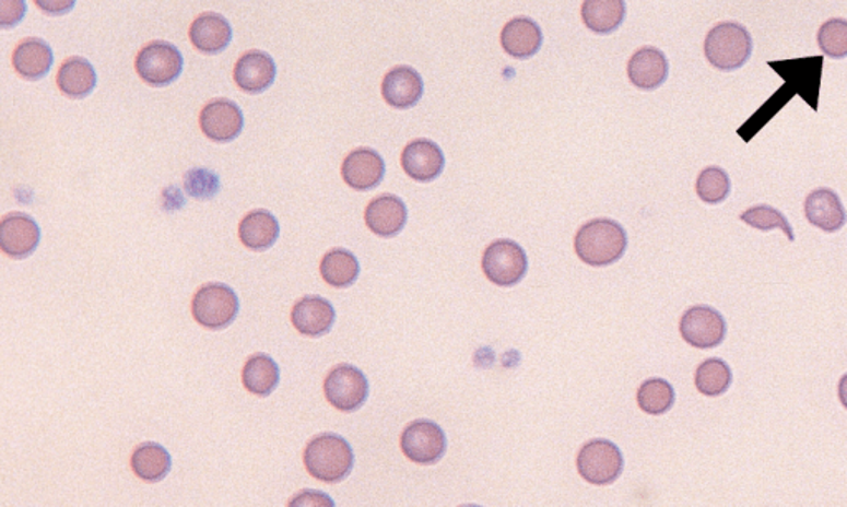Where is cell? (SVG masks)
<instances>
[{
  "label": "cell",
  "instance_id": "74e56055",
  "mask_svg": "<svg viewBox=\"0 0 847 507\" xmlns=\"http://www.w3.org/2000/svg\"><path fill=\"white\" fill-rule=\"evenodd\" d=\"M289 504L290 506H334L333 499H330L327 494L315 493V491L299 493L298 496L293 497Z\"/></svg>",
  "mask_w": 847,
  "mask_h": 507
},
{
  "label": "cell",
  "instance_id": "f546056e",
  "mask_svg": "<svg viewBox=\"0 0 847 507\" xmlns=\"http://www.w3.org/2000/svg\"><path fill=\"white\" fill-rule=\"evenodd\" d=\"M732 370L721 358H707L695 373V387L705 397H720L732 386Z\"/></svg>",
  "mask_w": 847,
  "mask_h": 507
},
{
  "label": "cell",
  "instance_id": "4fadbf2b",
  "mask_svg": "<svg viewBox=\"0 0 847 507\" xmlns=\"http://www.w3.org/2000/svg\"><path fill=\"white\" fill-rule=\"evenodd\" d=\"M401 166L415 182H433L443 174L446 160L443 150L430 139H415L402 151Z\"/></svg>",
  "mask_w": 847,
  "mask_h": 507
},
{
  "label": "cell",
  "instance_id": "6da1fadb",
  "mask_svg": "<svg viewBox=\"0 0 847 507\" xmlns=\"http://www.w3.org/2000/svg\"><path fill=\"white\" fill-rule=\"evenodd\" d=\"M626 248V231L610 219L588 222L575 237L576 255L589 267H610L624 257Z\"/></svg>",
  "mask_w": 847,
  "mask_h": 507
},
{
  "label": "cell",
  "instance_id": "5b68a950",
  "mask_svg": "<svg viewBox=\"0 0 847 507\" xmlns=\"http://www.w3.org/2000/svg\"><path fill=\"white\" fill-rule=\"evenodd\" d=\"M137 73L144 83L154 89L170 85L179 79L185 68V58L167 42H151L141 48L134 61Z\"/></svg>",
  "mask_w": 847,
  "mask_h": 507
},
{
  "label": "cell",
  "instance_id": "9c48e42d",
  "mask_svg": "<svg viewBox=\"0 0 847 507\" xmlns=\"http://www.w3.org/2000/svg\"><path fill=\"white\" fill-rule=\"evenodd\" d=\"M323 390L325 397L334 409L351 413L365 405L369 396V384L360 369L343 364L328 374Z\"/></svg>",
  "mask_w": 847,
  "mask_h": 507
},
{
  "label": "cell",
  "instance_id": "ffe728a7",
  "mask_svg": "<svg viewBox=\"0 0 847 507\" xmlns=\"http://www.w3.org/2000/svg\"><path fill=\"white\" fill-rule=\"evenodd\" d=\"M383 98L396 109H408L417 105L424 93V82L411 67H396L386 73L381 85Z\"/></svg>",
  "mask_w": 847,
  "mask_h": 507
},
{
  "label": "cell",
  "instance_id": "603a6c76",
  "mask_svg": "<svg viewBox=\"0 0 847 507\" xmlns=\"http://www.w3.org/2000/svg\"><path fill=\"white\" fill-rule=\"evenodd\" d=\"M12 64L17 75L25 80H42L48 75L54 64V51L47 42L40 38H25L15 47Z\"/></svg>",
  "mask_w": 847,
  "mask_h": 507
},
{
  "label": "cell",
  "instance_id": "f35d334b",
  "mask_svg": "<svg viewBox=\"0 0 847 507\" xmlns=\"http://www.w3.org/2000/svg\"><path fill=\"white\" fill-rule=\"evenodd\" d=\"M837 393H839L840 403H843L844 409L847 410V374H844L843 379L839 380Z\"/></svg>",
  "mask_w": 847,
  "mask_h": 507
},
{
  "label": "cell",
  "instance_id": "5bb4252c",
  "mask_svg": "<svg viewBox=\"0 0 847 507\" xmlns=\"http://www.w3.org/2000/svg\"><path fill=\"white\" fill-rule=\"evenodd\" d=\"M385 160L369 148L354 150L353 153L348 154L341 166V176L346 186L360 192L378 187L385 179Z\"/></svg>",
  "mask_w": 847,
  "mask_h": 507
},
{
  "label": "cell",
  "instance_id": "3957f363",
  "mask_svg": "<svg viewBox=\"0 0 847 507\" xmlns=\"http://www.w3.org/2000/svg\"><path fill=\"white\" fill-rule=\"evenodd\" d=\"M704 54L708 63L717 70H739L752 58V35L742 24L721 22L705 37Z\"/></svg>",
  "mask_w": 847,
  "mask_h": 507
},
{
  "label": "cell",
  "instance_id": "d4e9b609",
  "mask_svg": "<svg viewBox=\"0 0 847 507\" xmlns=\"http://www.w3.org/2000/svg\"><path fill=\"white\" fill-rule=\"evenodd\" d=\"M96 71L86 58L72 57L63 61L57 73L58 90L69 98L80 99L93 93Z\"/></svg>",
  "mask_w": 847,
  "mask_h": 507
},
{
  "label": "cell",
  "instance_id": "277c9868",
  "mask_svg": "<svg viewBox=\"0 0 847 507\" xmlns=\"http://www.w3.org/2000/svg\"><path fill=\"white\" fill-rule=\"evenodd\" d=\"M238 298L232 287L222 283L205 284L192 299V316L202 328L221 331L235 321Z\"/></svg>",
  "mask_w": 847,
  "mask_h": 507
},
{
  "label": "cell",
  "instance_id": "7c38bea8",
  "mask_svg": "<svg viewBox=\"0 0 847 507\" xmlns=\"http://www.w3.org/2000/svg\"><path fill=\"white\" fill-rule=\"evenodd\" d=\"M244 113L237 103L219 98L208 103L199 116L205 138L214 142H231L244 131Z\"/></svg>",
  "mask_w": 847,
  "mask_h": 507
},
{
  "label": "cell",
  "instance_id": "9a60e30c",
  "mask_svg": "<svg viewBox=\"0 0 847 507\" xmlns=\"http://www.w3.org/2000/svg\"><path fill=\"white\" fill-rule=\"evenodd\" d=\"M275 79V60L266 51H247L235 63L234 80L242 92L259 95L269 90Z\"/></svg>",
  "mask_w": 847,
  "mask_h": 507
},
{
  "label": "cell",
  "instance_id": "484cf974",
  "mask_svg": "<svg viewBox=\"0 0 847 507\" xmlns=\"http://www.w3.org/2000/svg\"><path fill=\"white\" fill-rule=\"evenodd\" d=\"M581 17L586 27L595 34H613L626 19V2L624 0H585Z\"/></svg>",
  "mask_w": 847,
  "mask_h": 507
},
{
  "label": "cell",
  "instance_id": "30bf717a",
  "mask_svg": "<svg viewBox=\"0 0 847 507\" xmlns=\"http://www.w3.org/2000/svg\"><path fill=\"white\" fill-rule=\"evenodd\" d=\"M682 339L692 347L714 349L725 341L727 322L717 309L710 306H694L681 318Z\"/></svg>",
  "mask_w": 847,
  "mask_h": 507
},
{
  "label": "cell",
  "instance_id": "83f0119b",
  "mask_svg": "<svg viewBox=\"0 0 847 507\" xmlns=\"http://www.w3.org/2000/svg\"><path fill=\"white\" fill-rule=\"evenodd\" d=\"M173 461L166 448L157 444H144L134 450L131 468L140 480L157 483L169 474Z\"/></svg>",
  "mask_w": 847,
  "mask_h": 507
},
{
  "label": "cell",
  "instance_id": "4316f807",
  "mask_svg": "<svg viewBox=\"0 0 847 507\" xmlns=\"http://www.w3.org/2000/svg\"><path fill=\"white\" fill-rule=\"evenodd\" d=\"M242 382L252 396L269 397L280 382V369L270 355L256 354L242 370Z\"/></svg>",
  "mask_w": 847,
  "mask_h": 507
},
{
  "label": "cell",
  "instance_id": "e0dca14e",
  "mask_svg": "<svg viewBox=\"0 0 847 507\" xmlns=\"http://www.w3.org/2000/svg\"><path fill=\"white\" fill-rule=\"evenodd\" d=\"M365 221L373 234L392 238L408 224V207L396 196L376 197L366 207Z\"/></svg>",
  "mask_w": 847,
  "mask_h": 507
},
{
  "label": "cell",
  "instance_id": "1f68e13d",
  "mask_svg": "<svg viewBox=\"0 0 847 507\" xmlns=\"http://www.w3.org/2000/svg\"><path fill=\"white\" fill-rule=\"evenodd\" d=\"M695 190H697L698 199L702 202L717 205V203L729 199L732 182H730L729 174L725 173L721 167L711 166L698 174Z\"/></svg>",
  "mask_w": 847,
  "mask_h": 507
},
{
  "label": "cell",
  "instance_id": "d6a6232c",
  "mask_svg": "<svg viewBox=\"0 0 847 507\" xmlns=\"http://www.w3.org/2000/svg\"><path fill=\"white\" fill-rule=\"evenodd\" d=\"M740 221L745 222L749 227L756 228V231L772 232L776 228V231H781L788 240L795 241L793 228H791L790 222L786 221V216L779 210L773 209V207H752V209L746 210V212L740 215Z\"/></svg>",
  "mask_w": 847,
  "mask_h": 507
},
{
  "label": "cell",
  "instance_id": "ba28073f",
  "mask_svg": "<svg viewBox=\"0 0 847 507\" xmlns=\"http://www.w3.org/2000/svg\"><path fill=\"white\" fill-rule=\"evenodd\" d=\"M401 450L412 463H439L447 450L446 433L431 420L409 423L401 435Z\"/></svg>",
  "mask_w": 847,
  "mask_h": 507
},
{
  "label": "cell",
  "instance_id": "2e32d148",
  "mask_svg": "<svg viewBox=\"0 0 847 507\" xmlns=\"http://www.w3.org/2000/svg\"><path fill=\"white\" fill-rule=\"evenodd\" d=\"M337 321L333 305L321 296H305L292 309V325L299 334L320 338L328 334Z\"/></svg>",
  "mask_w": 847,
  "mask_h": 507
},
{
  "label": "cell",
  "instance_id": "8fae6325",
  "mask_svg": "<svg viewBox=\"0 0 847 507\" xmlns=\"http://www.w3.org/2000/svg\"><path fill=\"white\" fill-rule=\"evenodd\" d=\"M40 227L25 213H9L0 222V248L14 260H24L40 244Z\"/></svg>",
  "mask_w": 847,
  "mask_h": 507
},
{
  "label": "cell",
  "instance_id": "8992f818",
  "mask_svg": "<svg viewBox=\"0 0 847 507\" xmlns=\"http://www.w3.org/2000/svg\"><path fill=\"white\" fill-rule=\"evenodd\" d=\"M579 476L595 486H608L621 476L624 458L620 448L610 440H591L579 450L576 460Z\"/></svg>",
  "mask_w": 847,
  "mask_h": 507
},
{
  "label": "cell",
  "instance_id": "d590c367",
  "mask_svg": "<svg viewBox=\"0 0 847 507\" xmlns=\"http://www.w3.org/2000/svg\"><path fill=\"white\" fill-rule=\"evenodd\" d=\"M27 14L25 0H0V25L2 28L17 27Z\"/></svg>",
  "mask_w": 847,
  "mask_h": 507
},
{
  "label": "cell",
  "instance_id": "44dd1931",
  "mask_svg": "<svg viewBox=\"0 0 847 507\" xmlns=\"http://www.w3.org/2000/svg\"><path fill=\"white\" fill-rule=\"evenodd\" d=\"M189 38L202 54L217 55L231 44L232 27L221 14L205 12L192 22Z\"/></svg>",
  "mask_w": 847,
  "mask_h": 507
},
{
  "label": "cell",
  "instance_id": "7a4b0ae2",
  "mask_svg": "<svg viewBox=\"0 0 847 507\" xmlns=\"http://www.w3.org/2000/svg\"><path fill=\"white\" fill-rule=\"evenodd\" d=\"M304 461L310 476L321 483L333 484L350 476L354 467V453L343 437L323 433L308 441Z\"/></svg>",
  "mask_w": 847,
  "mask_h": 507
},
{
  "label": "cell",
  "instance_id": "e575fe53",
  "mask_svg": "<svg viewBox=\"0 0 847 507\" xmlns=\"http://www.w3.org/2000/svg\"><path fill=\"white\" fill-rule=\"evenodd\" d=\"M185 189L192 199H214L221 190V180H219L217 174L212 173V170L195 167L186 173Z\"/></svg>",
  "mask_w": 847,
  "mask_h": 507
},
{
  "label": "cell",
  "instance_id": "8d00e7d4",
  "mask_svg": "<svg viewBox=\"0 0 847 507\" xmlns=\"http://www.w3.org/2000/svg\"><path fill=\"white\" fill-rule=\"evenodd\" d=\"M35 5L47 15H66L75 9L77 0H35Z\"/></svg>",
  "mask_w": 847,
  "mask_h": 507
},
{
  "label": "cell",
  "instance_id": "4dcf8cb0",
  "mask_svg": "<svg viewBox=\"0 0 847 507\" xmlns=\"http://www.w3.org/2000/svg\"><path fill=\"white\" fill-rule=\"evenodd\" d=\"M675 390L668 380L649 379L637 390V405L649 415H663L674 406Z\"/></svg>",
  "mask_w": 847,
  "mask_h": 507
},
{
  "label": "cell",
  "instance_id": "cb8c5ba5",
  "mask_svg": "<svg viewBox=\"0 0 847 507\" xmlns=\"http://www.w3.org/2000/svg\"><path fill=\"white\" fill-rule=\"evenodd\" d=\"M279 221L267 210H254L238 225L242 245L254 251L269 250L279 240Z\"/></svg>",
  "mask_w": 847,
  "mask_h": 507
},
{
  "label": "cell",
  "instance_id": "ac0fdd59",
  "mask_svg": "<svg viewBox=\"0 0 847 507\" xmlns=\"http://www.w3.org/2000/svg\"><path fill=\"white\" fill-rule=\"evenodd\" d=\"M804 215L808 222L816 228L834 234L846 225L847 213L839 196L833 189L821 187L813 190L804 200Z\"/></svg>",
  "mask_w": 847,
  "mask_h": 507
},
{
  "label": "cell",
  "instance_id": "f1b7e54d",
  "mask_svg": "<svg viewBox=\"0 0 847 507\" xmlns=\"http://www.w3.org/2000/svg\"><path fill=\"white\" fill-rule=\"evenodd\" d=\"M360 261L351 251L334 248L325 255L320 264L321 278L333 287H348L360 276Z\"/></svg>",
  "mask_w": 847,
  "mask_h": 507
},
{
  "label": "cell",
  "instance_id": "7402d4cb",
  "mask_svg": "<svg viewBox=\"0 0 847 507\" xmlns=\"http://www.w3.org/2000/svg\"><path fill=\"white\" fill-rule=\"evenodd\" d=\"M501 44L510 57L527 60L540 51L543 34L531 19L515 17L502 31Z\"/></svg>",
  "mask_w": 847,
  "mask_h": 507
},
{
  "label": "cell",
  "instance_id": "d6986e66",
  "mask_svg": "<svg viewBox=\"0 0 847 507\" xmlns=\"http://www.w3.org/2000/svg\"><path fill=\"white\" fill-rule=\"evenodd\" d=\"M627 76L636 89L652 92L666 83L669 76V61L662 51L644 47L631 57Z\"/></svg>",
  "mask_w": 847,
  "mask_h": 507
},
{
  "label": "cell",
  "instance_id": "836d02e7",
  "mask_svg": "<svg viewBox=\"0 0 847 507\" xmlns=\"http://www.w3.org/2000/svg\"><path fill=\"white\" fill-rule=\"evenodd\" d=\"M817 45L826 57L840 60L847 57V21L843 17L830 19L817 31Z\"/></svg>",
  "mask_w": 847,
  "mask_h": 507
},
{
  "label": "cell",
  "instance_id": "52a82bcc",
  "mask_svg": "<svg viewBox=\"0 0 847 507\" xmlns=\"http://www.w3.org/2000/svg\"><path fill=\"white\" fill-rule=\"evenodd\" d=\"M482 270L491 283L502 287L515 286L527 276V254L517 241H494L483 251Z\"/></svg>",
  "mask_w": 847,
  "mask_h": 507
}]
</instances>
